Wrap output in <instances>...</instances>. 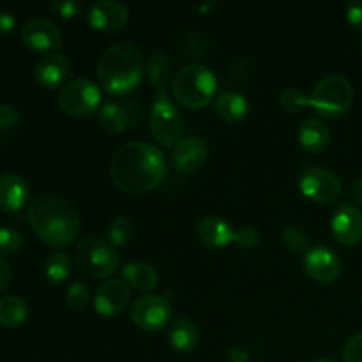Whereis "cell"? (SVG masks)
<instances>
[{
    "label": "cell",
    "mask_w": 362,
    "mask_h": 362,
    "mask_svg": "<svg viewBox=\"0 0 362 362\" xmlns=\"http://www.w3.org/2000/svg\"><path fill=\"white\" fill-rule=\"evenodd\" d=\"M122 276L131 288L138 292H152L159 285V274L152 265L145 262H129L124 265Z\"/></svg>",
    "instance_id": "22"
},
{
    "label": "cell",
    "mask_w": 362,
    "mask_h": 362,
    "mask_svg": "<svg viewBox=\"0 0 362 362\" xmlns=\"http://www.w3.org/2000/svg\"><path fill=\"white\" fill-rule=\"evenodd\" d=\"M133 235V226H131L129 218L126 216H117L112 221L108 230V240L113 247H126L127 243Z\"/></svg>",
    "instance_id": "28"
},
{
    "label": "cell",
    "mask_w": 362,
    "mask_h": 362,
    "mask_svg": "<svg viewBox=\"0 0 362 362\" xmlns=\"http://www.w3.org/2000/svg\"><path fill=\"white\" fill-rule=\"evenodd\" d=\"M166 177V158L156 145L129 141L115 151L110 161V179L126 194H145L159 187Z\"/></svg>",
    "instance_id": "1"
},
{
    "label": "cell",
    "mask_w": 362,
    "mask_h": 362,
    "mask_svg": "<svg viewBox=\"0 0 362 362\" xmlns=\"http://www.w3.org/2000/svg\"><path fill=\"white\" fill-rule=\"evenodd\" d=\"M148 124H151L152 136L163 147H175L179 141H182L184 119L166 92L156 94L151 108V117H148Z\"/></svg>",
    "instance_id": "7"
},
{
    "label": "cell",
    "mask_w": 362,
    "mask_h": 362,
    "mask_svg": "<svg viewBox=\"0 0 362 362\" xmlns=\"http://www.w3.org/2000/svg\"><path fill=\"white\" fill-rule=\"evenodd\" d=\"M218 90L216 74L202 64L180 67L172 80V94L182 106L191 110L205 108Z\"/></svg>",
    "instance_id": "4"
},
{
    "label": "cell",
    "mask_w": 362,
    "mask_h": 362,
    "mask_svg": "<svg viewBox=\"0 0 362 362\" xmlns=\"http://www.w3.org/2000/svg\"><path fill=\"white\" fill-rule=\"evenodd\" d=\"M131 288L122 279H110L99 286L94 297V310L101 317H117L129 304Z\"/></svg>",
    "instance_id": "15"
},
{
    "label": "cell",
    "mask_w": 362,
    "mask_h": 362,
    "mask_svg": "<svg viewBox=\"0 0 362 362\" xmlns=\"http://www.w3.org/2000/svg\"><path fill=\"white\" fill-rule=\"evenodd\" d=\"M279 105L290 113H297L303 108L310 106V95H304L297 88H286L279 94Z\"/></svg>",
    "instance_id": "32"
},
{
    "label": "cell",
    "mask_w": 362,
    "mask_h": 362,
    "mask_svg": "<svg viewBox=\"0 0 362 362\" xmlns=\"http://www.w3.org/2000/svg\"><path fill=\"white\" fill-rule=\"evenodd\" d=\"M207 144L202 138L191 136L179 141L173 147L170 163H172V168L177 173L187 175V173H194L197 170H200L205 165V161H207Z\"/></svg>",
    "instance_id": "14"
},
{
    "label": "cell",
    "mask_w": 362,
    "mask_h": 362,
    "mask_svg": "<svg viewBox=\"0 0 362 362\" xmlns=\"http://www.w3.org/2000/svg\"><path fill=\"white\" fill-rule=\"evenodd\" d=\"M101 105V90L87 78L67 81L59 92V106L71 117H88Z\"/></svg>",
    "instance_id": "8"
},
{
    "label": "cell",
    "mask_w": 362,
    "mask_h": 362,
    "mask_svg": "<svg viewBox=\"0 0 362 362\" xmlns=\"http://www.w3.org/2000/svg\"><path fill=\"white\" fill-rule=\"evenodd\" d=\"M228 359L232 362H250L251 354L244 349H230L228 350Z\"/></svg>",
    "instance_id": "40"
},
{
    "label": "cell",
    "mask_w": 362,
    "mask_h": 362,
    "mask_svg": "<svg viewBox=\"0 0 362 362\" xmlns=\"http://www.w3.org/2000/svg\"><path fill=\"white\" fill-rule=\"evenodd\" d=\"M315 362H338V361H334V359H329V357H322V359H317Z\"/></svg>",
    "instance_id": "42"
},
{
    "label": "cell",
    "mask_w": 362,
    "mask_h": 362,
    "mask_svg": "<svg viewBox=\"0 0 362 362\" xmlns=\"http://www.w3.org/2000/svg\"><path fill=\"white\" fill-rule=\"evenodd\" d=\"M331 230L338 243L345 246H356L362 240V212L345 202L334 211Z\"/></svg>",
    "instance_id": "16"
},
{
    "label": "cell",
    "mask_w": 362,
    "mask_h": 362,
    "mask_svg": "<svg viewBox=\"0 0 362 362\" xmlns=\"http://www.w3.org/2000/svg\"><path fill=\"white\" fill-rule=\"evenodd\" d=\"M352 198L357 202V204L362 205V179H359L356 184H354Z\"/></svg>",
    "instance_id": "41"
},
{
    "label": "cell",
    "mask_w": 362,
    "mask_h": 362,
    "mask_svg": "<svg viewBox=\"0 0 362 362\" xmlns=\"http://www.w3.org/2000/svg\"><path fill=\"white\" fill-rule=\"evenodd\" d=\"M28 317V306L21 297L6 296L0 299V325L16 329L25 324Z\"/></svg>",
    "instance_id": "24"
},
{
    "label": "cell",
    "mask_w": 362,
    "mask_h": 362,
    "mask_svg": "<svg viewBox=\"0 0 362 362\" xmlns=\"http://www.w3.org/2000/svg\"><path fill=\"white\" fill-rule=\"evenodd\" d=\"M304 271L317 283H332L341 274V260L329 247L315 246L304 253Z\"/></svg>",
    "instance_id": "13"
},
{
    "label": "cell",
    "mask_w": 362,
    "mask_h": 362,
    "mask_svg": "<svg viewBox=\"0 0 362 362\" xmlns=\"http://www.w3.org/2000/svg\"><path fill=\"white\" fill-rule=\"evenodd\" d=\"M354 103V88L346 78L332 74L324 78L310 95V106L322 117H341Z\"/></svg>",
    "instance_id": "5"
},
{
    "label": "cell",
    "mask_w": 362,
    "mask_h": 362,
    "mask_svg": "<svg viewBox=\"0 0 362 362\" xmlns=\"http://www.w3.org/2000/svg\"><path fill=\"white\" fill-rule=\"evenodd\" d=\"M170 345L173 350L180 354H189L197 349L198 345V329L187 318H179L172 324L168 332Z\"/></svg>",
    "instance_id": "23"
},
{
    "label": "cell",
    "mask_w": 362,
    "mask_h": 362,
    "mask_svg": "<svg viewBox=\"0 0 362 362\" xmlns=\"http://www.w3.org/2000/svg\"><path fill=\"white\" fill-rule=\"evenodd\" d=\"M87 21L94 30L113 34L120 32L129 21V9L117 0H101L87 9Z\"/></svg>",
    "instance_id": "12"
},
{
    "label": "cell",
    "mask_w": 362,
    "mask_h": 362,
    "mask_svg": "<svg viewBox=\"0 0 362 362\" xmlns=\"http://www.w3.org/2000/svg\"><path fill=\"white\" fill-rule=\"evenodd\" d=\"M216 113L228 124H239L250 115V103L239 92H225L214 103Z\"/></svg>",
    "instance_id": "21"
},
{
    "label": "cell",
    "mask_w": 362,
    "mask_h": 362,
    "mask_svg": "<svg viewBox=\"0 0 362 362\" xmlns=\"http://www.w3.org/2000/svg\"><path fill=\"white\" fill-rule=\"evenodd\" d=\"M299 141L304 151L311 154H320L331 144V131L320 120L308 119L299 127Z\"/></svg>",
    "instance_id": "20"
},
{
    "label": "cell",
    "mask_w": 362,
    "mask_h": 362,
    "mask_svg": "<svg viewBox=\"0 0 362 362\" xmlns=\"http://www.w3.org/2000/svg\"><path fill=\"white\" fill-rule=\"evenodd\" d=\"M21 42L30 52L35 53H57L62 48V34L55 23L42 18H34L27 21L21 28Z\"/></svg>",
    "instance_id": "11"
},
{
    "label": "cell",
    "mask_w": 362,
    "mask_h": 362,
    "mask_svg": "<svg viewBox=\"0 0 362 362\" xmlns=\"http://www.w3.org/2000/svg\"><path fill=\"white\" fill-rule=\"evenodd\" d=\"M346 20L356 30L362 32V2H352L346 7Z\"/></svg>",
    "instance_id": "37"
},
{
    "label": "cell",
    "mask_w": 362,
    "mask_h": 362,
    "mask_svg": "<svg viewBox=\"0 0 362 362\" xmlns=\"http://www.w3.org/2000/svg\"><path fill=\"white\" fill-rule=\"evenodd\" d=\"M88 300H90V290H88V286L83 285V283L76 281L66 290V304L69 310H83L88 304Z\"/></svg>",
    "instance_id": "31"
},
{
    "label": "cell",
    "mask_w": 362,
    "mask_h": 362,
    "mask_svg": "<svg viewBox=\"0 0 362 362\" xmlns=\"http://www.w3.org/2000/svg\"><path fill=\"white\" fill-rule=\"evenodd\" d=\"M197 235L209 247H225L235 239V230L221 218H205L198 223Z\"/></svg>",
    "instance_id": "19"
},
{
    "label": "cell",
    "mask_w": 362,
    "mask_h": 362,
    "mask_svg": "<svg viewBox=\"0 0 362 362\" xmlns=\"http://www.w3.org/2000/svg\"><path fill=\"white\" fill-rule=\"evenodd\" d=\"M99 127L108 134H120L127 127V113L117 103H106L99 112Z\"/></svg>",
    "instance_id": "25"
},
{
    "label": "cell",
    "mask_w": 362,
    "mask_h": 362,
    "mask_svg": "<svg viewBox=\"0 0 362 362\" xmlns=\"http://www.w3.org/2000/svg\"><path fill=\"white\" fill-rule=\"evenodd\" d=\"M345 362H362V332L352 336L343 350Z\"/></svg>",
    "instance_id": "35"
},
{
    "label": "cell",
    "mask_w": 362,
    "mask_h": 362,
    "mask_svg": "<svg viewBox=\"0 0 362 362\" xmlns=\"http://www.w3.org/2000/svg\"><path fill=\"white\" fill-rule=\"evenodd\" d=\"M131 318L141 331L158 332L165 329L172 320V303L165 296L147 293L134 300Z\"/></svg>",
    "instance_id": "10"
},
{
    "label": "cell",
    "mask_w": 362,
    "mask_h": 362,
    "mask_svg": "<svg viewBox=\"0 0 362 362\" xmlns=\"http://www.w3.org/2000/svg\"><path fill=\"white\" fill-rule=\"evenodd\" d=\"M45 274L52 285H62L66 283V279L71 274V264L69 258L62 251H57V253L49 255L48 260L45 264Z\"/></svg>",
    "instance_id": "27"
},
{
    "label": "cell",
    "mask_w": 362,
    "mask_h": 362,
    "mask_svg": "<svg viewBox=\"0 0 362 362\" xmlns=\"http://www.w3.org/2000/svg\"><path fill=\"white\" fill-rule=\"evenodd\" d=\"M281 243L293 253H306L310 250V239L306 233L296 226H288L281 232Z\"/></svg>",
    "instance_id": "29"
},
{
    "label": "cell",
    "mask_w": 362,
    "mask_h": 362,
    "mask_svg": "<svg viewBox=\"0 0 362 362\" xmlns=\"http://www.w3.org/2000/svg\"><path fill=\"white\" fill-rule=\"evenodd\" d=\"M147 74L152 87L159 92H166V85L170 81V60L163 52H154L148 57Z\"/></svg>",
    "instance_id": "26"
},
{
    "label": "cell",
    "mask_w": 362,
    "mask_h": 362,
    "mask_svg": "<svg viewBox=\"0 0 362 362\" xmlns=\"http://www.w3.org/2000/svg\"><path fill=\"white\" fill-rule=\"evenodd\" d=\"M98 80L99 85L113 95H126L136 90L144 80L140 49L129 42L108 46L98 60Z\"/></svg>",
    "instance_id": "3"
},
{
    "label": "cell",
    "mask_w": 362,
    "mask_h": 362,
    "mask_svg": "<svg viewBox=\"0 0 362 362\" xmlns=\"http://www.w3.org/2000/svg\"><path fill=\"white\" fill-rule=\"evenodd\" d=\"M35 81L42 88H57L67 83L69 76V60L62 53H49L42 57L35 66Z\"/></svg>",
    "instance_id": "18"
},
{
    "label": "cell",
    "mask_w": 362,
    "mask_h": 362,
    "mask_svg": "<svg viewBox=\"0 0 362 362\" xmlns=\"http://www.w3.org/2000/svg\"><path fill=\"white\" fill-rule=\"evenodd\" d=\"M28 202V184L18 173L0 175V211L16 214Z\"/></svg>",
    "instance_id": "17"
},
{
    "label": "cell",
    "mask_w": 362,
    "mask_h": 362,
    "mask_svg": "<svg viewBox=\"0 0 362 362\" xmlns=\"http://www.w3.org/2000/svg\"><path fill=\"white\" fill-rule=\"evenodd\" d=\"M49 9L62 16L64 20H71V18H76L80 14L81 4L74 2V0H60V2L49 4Z\"/></svg>",
    "instance_id": "34"
},
{
    "label": "cell",
    "mask_w": 362,
    "mask_h": 362,
    "mask_svg": "<svg viewBox=\"0 0 362 362\" xmlns=\"http://www.w3.org/2000/svg\"><path fill=\"white\" fill-rule=\"evenodd\" d=\"M20 120V112L11 105H0V129H11Z\"/></svg>",
    "instance_id": "36"
},
{
    "label": "cell",
    "mask_w": 362,
    "mask_h": 362,
    "mask_svg": "<svg viewBox=\"0 0 362 362\" xmlns=\"http://www.w3.org/2000/svg\"><path fill=\"white\" fill-rule=\"evenodd\" d=\"M11 279H13V272H11L9 264L4 258H0V292L9 288Z\"/></svg>",
    "instance_id": "39"
},
{
    "label": "cell",
    "mask_w": 362,
    "mask_h": 362,
    "mask_svg": "<svg viewBox=\"0 0 362 362\" xmlns=\"http://www.w3.org/2000/svg\"><path fill=\"white\" fill-rule=\"evenodd\" d=\"M78 267L92 279H106L119 269V255L112 244L98 237H85L74 251Z\"/></svg>",
    "instance_id": "6"
},
{
    "label": "cell",
    "mask_w": 362,
    "mask_h": 362,
    "mask_svg": "<svg viewBox=\"0 0 362 362\" xmlns=\"http://www.w3.org/2000/svg\"><path fill=\"white\" fill-rule=\"evenodd\" d=\"M27 218L35 235L52 247H66L76 240L81 216L69 200L60 197H37L28 204Z\"/></svg>",
    "instance_id": "2"
},
{
    "label": "cell",
    "mask_w": 362,
    "mask_h": 362,
    "mask_svg": "<svg viewBox=\"0 0 362 362\" xmlns=\"http://www.w3.org/2000/svg\"><path fill=\"white\" fill-rule=\"evenodd\" d=\"M233 243L239 244L240 247H246V250H251V247H257L260 244V232L253 226H243V228L235 230V239Z\"/></svg>",
    "instance_id": "33"
},
{
    "label": "cell",
    "mask_w": 362,
    "mask_h": 362,
    "mask_svg": "<svg viewBox=\"0 0 362 362\" xmlns=\"http://www.w3.org/2000/svg\"><path fill=\"white\" fill-rule=\"evenodd\" d=\"M299 189L315 204H331L341 194V180L331 170L322 166H308L299 177Z\"/></svg>",
    "instance_id": "9"
},
{
    "label": "cell",
    "mask_w": 362,
    "mask_h": 362,
    "mask_svg": "<svg viewBox=\"0 0 362 362\" xmlns=\"http://www.w3.org/2000/svg\"><path fill=\"white\" fill-rule=\"evenodd\" d=\"M23 247V235L21 232L7 226H0V255H16Z\"/></svg>",
    "instance_id": "30"
},
{
    "label": "cell",
    "mask_w": 362,
    "mask_h": 362,
    "mask_svg": "<svg viewBox=\"0 0 362 362\" xmlns=\"http://www.w3.org/2000/svg\"><path fill=\"white\" fill-rule=\"evenodd\" d=\"M16 28V18L6 9H0V35L11 34Z\"/></svg>",
    "instance_id": "38"
}]
</instances>
